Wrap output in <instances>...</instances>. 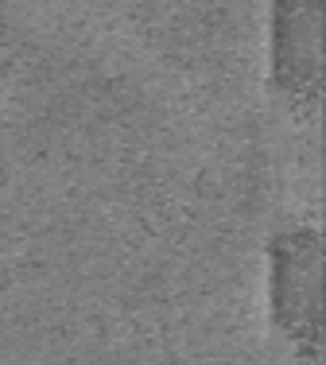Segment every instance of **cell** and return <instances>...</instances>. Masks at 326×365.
I'll use <instances>...</instances> for the list:
<instances>
[{"mask_svg":"<svg viewBox=\"0 0 326 365\" xmlns=\"http://www.w3.org/2000/svg\"><path fill=\"white\" fill-rule=\"evenodd\" d=\"M276 78L291 98H315L319 86V0H280L272 36Z\"/></svg>","mask_w":326,"mask_h":365,"instance_id":"obj_2","label":"cell"},{"mask_svg":"<svg viewBox=\"0 0 326 365\" xmlns=\"http://www.w3.org/2000/svg\"><path fill=\"white\" fill-rule=\"evenodd\" d=\"M272 311L295 342H319V233L288 230L272 249Z\"/></svg>","mask_w":326,"mask_h":365,"instance_id":"obj_1","label":"cell"}]
</instances>
